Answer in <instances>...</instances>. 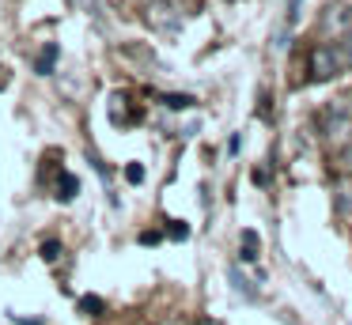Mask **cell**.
<instances>
[{"mask_svg": "<svg viewBox=\"0 0 352 325\" xmlns=\"http://www.w3.org/2000/svg\"><path fill=\"white\" fill-rule=\"evenodd\" d=\"M341 57H344V65L352 68V30H349V34L341 38Z\"/></svg>", "mask_w": 352, "mask_h": 325, "instance_id": "cell-8", "label": "cell"}, {"mask_svg": "<svg viewBox=\"0 0 352 325\" xmlns=\"http://www.w3.org/2000/svg\"><path fill=\"white\" fill-rule=\"evenodd\" d=\"M243 242H246L243 257H246V261H254V257H258V234H254V231H243Z\"/></svg>", "mask_w": 352, "mask_h": 325, "instance_id": "cell-7", "label": "cell"}, {"mask_svg": "<svg viewBox=\"0 0 352 325\" xmlns=\"http://www.w3.org/2000/svg\"><path fill=\"white\" fill-rule=\"evenodd\" d=\"M318 27H322V34H333V38H344L352 30V12L344 4H329L326 12H322V19H318Z\"/></svg>", "mask_w": 352, "mask_h": 325, "instance_id": "cell-3", "label": "cell"}, {"mask_svg": "<svg viewBox=\"0 0 352 325\" xmlns=\"http://www.w3.org/2000/svg\"><path fill=\"white\" fill-rule=\"evenodd\" d=\"M163 102H167V106H175V110H182V106H190L193 98H190V95H167Z\"/></svg>", "mask_w": 352, "mask_h": 325, "instance_id": "cell-9", "label": "cell"}, {"mask_svg": "<svg viewBox=\"0 0 352 325\" xmlns=\"http://www.w3.org/2000/svg\"><path fill=\"white\" fill-rule=\"evenodd\" d=\"M54 60H57V45H46V49L38 53V72L46 76L50 68H54Z\"/></svg>", "mask_w": 352, "mask_h": 325, "instance_id": "cell-6", "label": "cell"}, {"mask_svg": "<svg viewBox=\"0 0 352 325\" xmlns=\"http://www.w3.org/2000/svg\"><path fill=\"white\" fill-rule=\"evenodd\" d=\"M318 128H322V136H326V144L333 151L352 148V117L337 102H329L326 110H318Z\"/></svg>", "mask_w": 352, "mask_h": 325, "instance_id": "cell-1", "label": "cell"}, {"mask_svg": "<svg viewBox=\"0 0 352 325\" xmlns=\"http://www.w3.org/2000/svg\"><path fill=\"white\" fill-rule=\"evenodd\" d=\"M110 117H114V125H133V121H137V110L129 106L125 95H114L110 98Z\"/></svg>", "mask_w": 352, "mask_h": 325, "instance_id": "cell-4", "label": "cell"}, {"mask_svg": "<svg viewBox=\"0 0 352 325\" xmlns=\"http://www.w3.org/2000/svg\"><path fill=\"white\" fill-rule=\"evenodd\" d=\"M337 106H341V110H344V113H349V117H352V95H344V98H337Z\"/></svg>", "mask_w": 352, "mask_h": 325, "instance_id": "cell-11", "label": "cell"}, {"mask_svg": "<svg viewBox=\"0 0 352 325\" xmlns=\"http://www.w3.org/2000/svg\"><path fill=\"white\" fill-rule=\"evenodd\" d=\"M42 257H46V261H57V242H46V246H42Z\"/></svg>", "mask_w": 352, "mask_h": 325, "instance_id": "cell-10", "label": "cell"}, {"mask_svg": "<svg viewBox=\"0 0 352 325\" xmlns=\"http://www.w3.org/2000/svg\"><path fill=\"white\" fill-rule=\"evenodd\" d=\"M341 68H344V57H341V45H333V42H318V45H311V57H307V80L311 83H326V80H333V76H341Z\"/></svg>", "mask_w": 352, "mask_h": 325, "instance_id": "cell-2", "label": "cell"}, {"mask_svg": "<svg viewBox=\"0 0 352 325\" xmlns=\"http://www.w3.org/2000/svg\"><path fill=\"white\" fill-rule=\"evenodd\" d=\"M57 197H61V201H72V197H76V178H72V174H61V178H57Z\"/></svg>", "mask_w": 352, "mask_h": 325, "instance_id": "cell-5", "label": "cell"}]
</instances>
